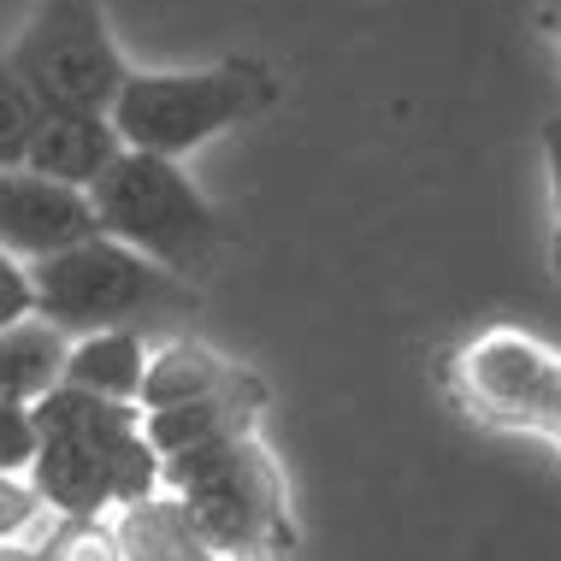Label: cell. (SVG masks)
<instances>
[{
  "label": "cell",
  "instance_id": "obj_1",
  "mask_svg": "<svg viewBox=\"0 0 561 561\" xmlns=\"http://www.w3.org/2000/svg\"><path fill=\"white\" fill-rule=\"evenodd\" d=\"M160 491H172L202 526L225 561H290L296 520H290V484H284L261 432H237L219 444L160 461Z\"/></svg>",
  "mask_w": 561,
  "mask_h": 561
},
{
  "label": "cell",
  "instance_id": "obj_2",
  "mask_svg": "<svg viewBox=\"0 0 561 561\" xmlns=\"http://www.w3.org/2000/svg\"><path fill=\"white\" fill-rule=\"evenodd\" d=\"M30 301L36 320L59 337H89V331H154L178 325L202 308V290L172 278L165 266L142 261L136 249L113 237H89L78 249H59L30 266Z\"/></svg>",
  "mask_w": 561,
  "mask_h": 561
},
{
  "label": "cell",
  "instance_id": "obj_3",
  "mask_svg": "<svg viewBox=\"0 0 561 561\" xmlns=\"http://www.w3.org/2000/svg\"><path fill=\"white\" fill-rule=\"evenodd\" d=\"M278 71L266 59H219L195 71H130L113 101V130L136 154L184 160L190 148L214 142L219 130H237L261 118L278 101Z\"/></svg>",
  "mask_w": 561,
  "mask_h": 561
},
{
  "label": "cell",
  "instance_id": "obj_4",
  "mask_svg": "<svg viewBox=\"0 0 561 561\" xmlns=\"http://www.w3.org/2000/svg\"><path fill=\"white\" fill-rule=\"evenodd\" d=\"M89 207L101 219V237L125 242V249H136L142 261L165 266L184 284L202 278L225 249V225L214 214V202L195 190L184 165L160 154L125 148L101 172V184L89 190Z\"/></svg>",
  "mask_w": 561,
  "mask_h": 561
},
{
  "label": "cell",
  "instance_id": "obj_5",
  "mask_svg": "<svg viewBox=\"0 0 561 561\" xmlns=\"http://www.w3.org/2000/svg\"><path fill=\"white\" fill-rule=\"evenodd\" d=\"M7 66L42 113H113L130 78L101 0H36Z\"/></svg>",
  "mask_w": 561,
  "mask_h": 561
},
{
  "label": "cell",
  "instance_id": "obj_6",
  "mask_svg": "<svg viewBox=\"0 0 561 561\" xmlns=\"http://www.w3.org/2000/svg\"><path fill=\"white\" fill-rule=\"evenodd\" d=\"M444 378L467 420L496 426V432H538L550 390L561 378V355L550 343H538L533 331L491 325L455 348Z\"/></svg>",
  "mask_w": 561,
  "mask_h": 561
},
{
  "label": "cell",
  "instance_id": "obj_7",
  "mask_svg": "<svg viewBox=\"0 0 561 561\" xmlns=\"http://www.w3.org/2000/svg\"><path fill=\"white\" fill-rule=\"evenodd\" d=\"M24 479L36 484L54 520H113L125 503L160 491V455L136 426L113 437H83V444H42Z\"/></svg>",
  "mask_w": 561,
  "mask_h": 561
},
{
  "label": "cell",
  "instance_id": "obj_8",
  "mask_svg": "<svg viewBox=\"0 0 561 561\" xmlns=\"http://www.w3.org/2000/svg\"><path fill=\"white\" fill-rule=\"evenodd\" d=\"M89 237H101V219L83 190L48 184V178L24 172V165L0 172V254L36 266L59 249H78Z\"/></svg>",
  "mask_w": 561,
  "mask_h": 561
},
{
  "label": "cell",
  "instance_id": "obj_9",
  "mask_svg": "<svg viewBox=\"0 0 561 561\" xmlns=\"http://www.w3.org/2000/svg\"><path fill=\"white\" fill-rule=\"evenodd\" d=\"M261 414H266V385L249 367H237V378H231V385H219L214 397L184 402V408H165V414H142V432H148V444H154L160 461H172V455L219 444V437L261 432Z\"/></svg>",
  "mask_w": 561,
  "mask_h": 561
},
{
  "label": "cell",
  "instance_id": "obj_10",
  "mask_svg": "<svg viewBox=\"0 0 561 561\" xmlns=\"http://www.w3.org/2000/svg\"><path fill=\"white\" fill-rule=\"evenodd\" d=\"M118 154H125V142L107 113H42L24 148V172L89 195Z\"/></svg>",
  "mask_w": 561,
  "mask_h": 561
},
{
  "label": "cell",
  "instance_id": "obj_11",
  "mask_svg": "<svg viewBox=\"0 0 561 561\" xmlns=\"http://www.w3.org/2000/svg\"><path fill=\"white\" fill-rule=\"evenodd\" d=\"M118 561H225L172 491H148L107 520Z\"/></svg>",
  "mask_w": 561,
  "mask_h": 561
},
{
  "label": "cell",
  "instance_id": "obj_12",
  "mask_svg": "<svg viewBox=\"0 0 561 561\" xmlns=\"http://www.w3.org/2000/svg\"><path fill=\"white\" fill-rule=\"evenodd\" d=\"M231 378H237V360H225L214 343L165 337L160 348H148V373H142V390H136V408H142V414H165V408L214 397Z\"/></svg>",
  "mask_w": 561,
  "mask_h": 561
},
{
  "label": "cell",
  "instance_id": "obj_13",
  "mask_svg": "<svg viewBox=\"0 0 561 561\" xmlns=\"http://www.w3.org/2000/svg\"><path fill=\"white\" fill-rule=\"evenodd\" d=\"M142 373H148V343L136 337V331H89V337L66 343L59 385L107 397V402H136Z\"/></svg>",
  "mask_w": 561,
  "mask_h": 561
},
{
  "label": "cell",
  "instance_id": "obj_14",
  "mask_svg": "<svg viewBox=\"0 0 561 561\" xmlns=\"http://www.w3.org/2000/svg\"><path fill=\"white\" fill-rule=\"evenodd\" d=\"M36 414L42 444H83V437H113V432H136L142 426V408L136 402H107V397H89V390L54 385L30 402Z\"/></svg>",
  "mask_w": 561,
  "mask_h": 561
},
{
  "label": "cell",
  "instance_id": "obj_15",
  "mask_svg": "<svg viewBox=\"0 0 561 561\" xmlns=\"http://www.w3.org/2000/svg\"><path fill=\"white\" fill-rule=\"evenodd\" d=\"M66 343L71 337H59L42 320L0 331V402H36L42 390H54L66 367Z\"/></svg>",
  "mask_w": 561,
  "mask_h": 561
},
{
  "label": "cell",
  "instance_id": "obj_16",
  "mask_svg": "<svg viewBox=\"0 0 561 561\" xmlns=\"http://www.w3.org/2000/svg\"><path fill=\"white\" fill-rule=\"evenodd\" d=\"M24 561H118V550L107 520H54V533L30 543Z\"/></svg>",
  "mask_w": 561,
  "mask_h": 561
},
{
  "label": "cell",
  "instance_id": "obj_17",
  "mask_svg": "<svg viewBox=\"0 0 561 561\" xmlns=\"http://www.w3.org/2000/svg\"><path fill=\"white\" fill-rule=\"evenodd\" d=\"M36 95L12 78V66H7V54H0V172L7 165H24V148H30V130H36Z\"/></svg>",
  "mask_w": 561,
  "mask_h": 561
},
{
  "label": "cell",
  "instance_id": "obj_18",
  "mask_svg": "<svg viewBox=\"0 0 561 561\" xmlns=\"http://www.w3.org/2000/svg\"><path fill=\"white\" fill-rule=\"evenodd\" d=\"M42 520H48V508H42L36 484L0 473V550H30Z\"/></svg>",
  "mask_w": 561,
  "mask_h": 561
},
{
  "label": "cell",
  "instance_id": "obj_19",
  "mask_svg": "<svg viewBox=\"0 0 561 561\" xmlns=\"http://www.w3.org/2000/svg\"><path fill=\"white\" fill-rule=\"evenodd\" d=\"M36 449H42V432H36L30 402H0V473L24 479L30 461H36Z\"/></svg>",
  "mask_w": 561,
  "mask_h": 561
},
{
  "label": "cell",
  "instance_id": "obj_20",
  "mask_svg": "<svg viewBox=\"0 0 561 561\" xmlns=\"http://www.w3.org/2000/svg\"><path fill=\"white\" fill-rule=\"evenodd\" d=\"M36 320V301H30V266L0 254V331Z\"/></svg>",
  "mask_w": 561,
  "mask_h": 561
},
{
  "label": "cell",
  "instance_id": "obj_21",
  "mask_svg": "<svg viewBox=\"0 0 561 561\" xmlns=\"http://www.w3.org/2000/svg\"><path fill=\"white\" fill-rule=\"evenodd\" d=\"M543 160H550V190H556V249H550V261L561 272V118L543 125Z\"/></svg>",
  "mask_w": 561,
  "mask_h": 561
},
{
  "label": "cell",
  "instance_id": "obj_22",
  "mask_svg": "<svg viewBox=\"0 0 561 561\" xmlns=\"http://www.w3.org/2000/svg\"><path fill=\"white\" fill-rule=\"evenodd\" d=\"M538 437H550L556 455H561V378H556V390H550V408H543V426H538Z\"/></svg>",
  "mask_w": 561,
  "mask_h": 561
},
{
  "label": "cell",
  "instance_id": "obj_23",
  "mask_svg": "<svg viewBox=\"0 0 561 561\" xmlns=\"http://www.w3.org/2000/svg\"><path fill=\"white\" fill-rule=\"evenodd\" d=\"M0 561H24V550H0Z\"/></svg>",
  "mask_w": 561,
  "mask_h": 561
},
{
  "label": "cell",
  "instance_id": "obj_24",
  "mask_svg": "<svg viewBox=\"0 0 561 561\" xmlns=\"http://www.w3.org/2000/svg\"><path fill=\"white\" fill-rule=\"evenodd\" d=\"M556 36H561V0H556Z\"/></svg>",
  "mask_w": 561,
  "mask_h": 561
}]
</instances>
